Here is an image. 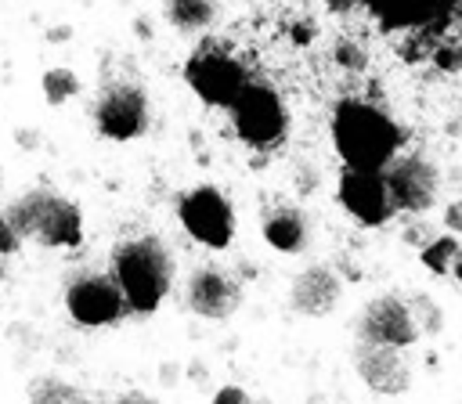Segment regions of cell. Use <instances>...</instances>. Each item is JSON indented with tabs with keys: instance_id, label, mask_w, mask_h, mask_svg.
Here are the masks:
<instances>
[{
	"instance_id": "cell-1",
	"label": "cell",
	"mask_w": 462,
	"mask_h": 404,
	"mask_svg": "<svg viewBox=\"0 0 462 404\" xmlns=\"http://www.w3.org/2000/svg\"><path fill=\"white\" fill-rule=\"evenodd\" d=\"M173 252L162 238L155 234H137L116 245L112 252V278L126 299V310L134 314H152L173 289Z\"/></svg>"
},
{
	"instance_id": "cell-2",
	"label": "cell",
	"mask_w": 462,
	"mask_h": 404,
	"mask_svg": "<svg viewBox=\"0 0 462 404\" xmlns=\"http://www.w3.org/2000/svg\"><path fill=\"white\" fill-rule=\"evenodd\" d=\"M4 216L11 220L14 234L47 249H72L83 242V213L72 198L51 191V188H32L25 195H18Z\"/></svg>"
},
{
	"instance_id": "cell-3",
	"label": "cell",
	"mask_w": 462,
	"mask_h": 404,
	"mask_svg": "<svg viewBox=\"0 0 462 404\" xmlns=\"http://www.w3.org/2000/svg\"><path fill=\"white\" fill-rule=\"evenodd\" d=\"M332 137L354 170H383L397 155V126L365 101H343L336 108Z\"/></svg>"
},
{
	"instance_id": "cell-4",
	"label": "cell",
	"mask_w": 462,
	"mask_h": 404,
	"mask_svg": "<svg viewBox=\"0 0 462 404\" xmlns=\"http://www.w3.org/2000/svg\"><path fill=\"white\" fill-rule=\"evenodd\" d=\"M379 177L386 184V195H390L393 209H401V213H426L440 198V170L422 152L393 155L379 170Z\"/></svg>"
},
{
	"instance_id": "cell-5",
	"label": "cell",
	"mask_w": 462,
	"mask_h": 404,
	"mask_svg": "<svg viewBox=\"0 0 462 404\" xmlns=\"http://www.w3.org/2000/svg\"><path fill=\"white\" fill-rule=\"evenodd\" d=\"M148 94L141 83L130 79H116L108 87L97 90L94 101V126L101 137L108 141H137L148 130Z\"/></svg>"
},
{
	"instance_id": "cell-6",
	"label": "cell",
	"mask_w": 462,
	"mask_h": 404,
	"mask_svg": "<svg viewBox=\"0 0 462 404\" xmlns=\"http://www.w3.org/2000/svg\"><path fill=\"white\" fill-rule=\"evenodd\" d=\"M177 216L184 231L209 249H227L235 238V209L217 188H191L188 195H180Z\"/></svg>"
},
{
	"instance_id": "cell-7",
	"label": "cell",
	"mask_w": 462,
	"mask_h": 404,
	"mask_svg": "<svg viewBox=\"0 0 462 404\" xmlns=\"http://www.w3.org/2000/svg\"><path fill=\"white\" fill-rule=\"evenodd\" d=\"M65 307L76 325L83 328H105L116 325L126 314V299L112 274H76L65 289Z\"/></svg>"
},
{
	"instance_id": "cell-8",
	"label": "cell",
	"mask_w": 462,
	"mask_h": 404,
	"mask_svg": "<svg viewBox=\"0 0 462 404\" xmlns=\"http://www.w3.org/2000/svg\"><path fill=\"white\" fill-rule=\"evenodd\" d=\"M354 332L361 343H383V346H411L419 343V321L411 307L401 296H375L365 303V310L354 317Z\"/></svg>"
},
{
	"instance_id": "cell-9",
	"label": "cell",
	"mask_w": 462,
	"mask_h": 404,
	"mask_svg": "<svg viewBox=\"0 0 462 404\" xmlns=\"http://www.w3.org/2000/svg\"><path fill=\"white\" fill-rule=\"evenodd\" d=\"M357 379L379 393V397H401L411 386V364L404 361L401 346H383V343H354L350 350Z\"/></svg>"
},
{
	"instance_id": "cell-10",
	"label": "cell",
	"mask_w": 462,
	"mask_h": 404,
	"mask_svg": "<svg viewBox=\"0 0 462 404\" xmlns=\"http://www.w3.org/2000/svg\"><path fill=\"white\" fill-rule=\"evenodd\" d=\"M184 76H188V83L195 87V94H199L202 101L224 105V108H231V101H235V97L242 94V87H245L242 65H238L231 54L217 50V47L199 50V54L188 61Z\"/></svg>"
},
{
	"instance_id": "cell-11",
	"label": "cell",
	"mask_w": 462,
	"mask_h": 404,
	"mask_svg": "<svg viewBox=\"0 0 462 404\" xmlns=\"http://www.w3.org/2000/svg\"><path fill=\"white\" fill-rule=\"evenodd\" d=\"M231 115H235L238 133L253 144H274L285 133V108H282L278 94L267 87L245 83L242 94L231 101Z\"/></svg>"
},
{
	"instance_id": "cell-12",
	"label": "cell",
	"mask_w": 462,
	"mask_h": 404,
	"mask_svg": "<svg viewBox=\"0 0 462 404\" xmlns=\"http://www.w3.org/2000/svg\"><path fill=\"white\" fill-rule=\"evenodd\" d=\"M188 310L206 321H227L242 307V285L220 267H199L188 278Z\"/></svg>"
},
{
	"instance_id": "cell-13",
	"label": "cell",
	"mask_w": 462,
	"mask_h": 404,
	"mask_svg": "<svg viewBox=\"0 0 462 404\" xmlns=\"http://www.w3.org/2000/svg\"><path fill=\"white\" fill-rule=\"evenodd\" d=\"M339 202L361 220V224H386L393 216V202L386 195V184L379 170H354L346 166L339 177Z\"/></svg>"
},
{
	"instance_id": "cell-14",
	"label": "cell",
	"mask_w": 462,
	"mask_h": 404,
	"mask_svg": "<svg viewBox=\"0 0 462 404\" xmlns=\"http://www.w3.org/2000/svg\"><path fill=\"white\" fill-rule=\"evenodd\" d=\"M339 299H343V281L325 263L303 267L289 285V307L303 317H325L339 307Z\"/></svg>"
},
{
	"instance_id": "cell-15",
	"label": "cell",
	"mask_w": 462,
	"mask_h": 404,
	"mask_svg": "<svg viewBox=\"0 0 462 404\" xmlns=\"http://www.w3.org/2000/svg\"><path fill=\"white\" fill-rule=\"evenodd\" d=\"M263 242L274 245L278 252H303L310 242V224L296 206H274L263 213Z\"/></svg>"
},
{
	"instance_id": "cell-16",
	"label": "cell",
	"mask_w": 462,
	"mask_h": 404,
	"mask_svg": "<svg viewBox=\"0 0 462 404\" xmlns=\"http://www.w3.org/2000/svg\"><path fill=\"white\" fill-rule=\"evenodd\" d=\"M162 14L177 32H206L217 22L220 4L217 0H166Z\"/></svg>"
},
{
	"instance_id": "cell-17",
	"label": "cell",
	"mask_w": 462,
	"mask_h": 404,
	"mask_svg": "<svg viewBox=\"0 0 462 404\" xmlns=\"http://www.w3.org/2000/svg\"><path fill=\"white\" fill-rule=\"evenodd\" d=\"M40 90H43V101L58 108V105L72 101V97L83 90V83H79V76H76L72 69H65V65H54V69H47V72H43V79H40Z\"/></svg>"
},
{
	"instance_id": "cell-18",
	"label": "cell",
	"mask_w": 462,
	"mask_h": 404,
	"mask_svg": "<svg viewBox=\"0 0 462 404\" xmlns=\"http://www.w3.org/2000/svg\"><path fill=\"white\" fill-rule=\"evenodd\" d=\"M76 400H79V390L58 375H40L29 386V404H76Z\"/></svg>"
},
{
	"instance_id": "cell-19",
	"label": "cell",
	"mask_w": 462,
	"mask_h": 404,
	"mask_svg": "<svg viewBox=\"0 0 462 404\" xmlns=\"http://www.w3.org/2000/svg\"><path fill=\"white\" fill-rule=\"evenodd\" d=\"M455 252H458V242H455L451 234H437V238H430V242L422 245V263H426L433 274H448Z\"/></svg>"
},
{
	"instance_id": "cell-20",
	"label": "cell",
	"mask_w": 462,
	"mask_h": 404,
	"mask_svg": "<svg viewBox=\"0 0 462 404\" xmlns=\"http://www.w3.org/2000/svg\"><path fill=\"white\" fill-rule=\"evenodd\" d=\"M332 54H336V61H339L343 69H365V61H368L365 47H361V43H354V40H339Z\"/></svg>"
},
{
	"instance_id": "cell-21",
	"label": "cell",
	"mask_w": 462,
	"mask_h": 404,
	"mask_svg": "<svg viewBox=\"0 0 462 404\" xmlns=\"http://www.w3.org/2000/svg\"><path fill=\"white\" fill-rule=\"evenodd\" d=\"M18 249H22V238L14 234L11 220L0 213V256H11V252H18Z\"/></svg>"
},
{
	"instance_id": "cell-22",
	"label": "cell",
	"mask_w": 462,
	"mask_h": 404,
	"mask_svg": "<svg viewBox=\"0 0 462 404\" xmlns=\"http://www.w3.org/2000/svg\"><path fill=\"white\" fill-rule=\"evenodd\" d=\"M112 404H159L152 393H144V390H126V393H119Z\"/></svg>"
},
{
	"instance_id": "cell-23",
	"label": "cell",
	"mask_w": 462,
	"mask_h": 404,
	"mask_svg": "<svg viewBox=\"0 0 462 404\" xmlns=\"http://www.w3.org/2000/svg\"><path fill=\"white\" fill-rule=\"evenodd\" d=\"M444 224L451 234H462V202H451L448 213H444Z\"/></svg>"
},
{
	"instance_id": "cell-24",
	"label": "cell",
	"mask_w": 462,
	"mask_h": 404,
	"mask_svg": "<svg viewBox=\"0 0 462 404\" xmlns=\"http://www.w3.org/2000/svg\"><path fill=\"white\" fill-rule=\"evenodd\" d=\"M245 400V393L238 390V386H224V390H217V397H213V404H242Z\"/></svg>"
},
{
	"instance_id": "cell-25",
	"label": "cell",
	"mask_w": 462,
	"mask_h": 404,
	"mask_svg": "<svg viewBox=\"0 0 462 404\" xmlns=\"http://www.w3.org/2000/svg\"><path fill=\"white\" fill-rule=\"evenodd\" d=\"M451 274H455V281L462 285V245H458V252H455V260H451Z\"/></svg>"
},
{
	"instance_id": "cell-26",
	"label": "cell",
	"mask_w": 462,
	"mask_h": 404,
	"mask_svg": "<svg viewBox=\"0 0 462 404\" xmlns=\"http://www.w3.org/2000/svg\"><path fill=\"white\" fill-rule=\"evenodd\" d=\"M354 4H357V0H328V7H332V11H350Z\"/></svg>"
},
{
	"instance_id": "cell-27",
	"label": "cell",
	"mask_w": 462,
	"mask_h": 404,
	"mask_svg": "<svg viewBox=\"0 0 462 404\" xmlns=\"http://www.w3.org/2000/svg\"><path fill=\"white\" fill-rule=\"evenodd\" d=\"M65 36H69V29H54L47 40H54V43H58V40H65Z\"/></svg>"
},
{
	"instance_id": "cell-28",
	"label": "cell",
	"mask_w": 462,
	"mask_h": 404,
	"mask_svg": "<svg viewBox=\"0 0 462 404\" xmlns=\"http://www.w3.org/2000/svg\"><path fill=\"white\" fill-rule=\"evenodd\" d=\"M4 281H7V263H4V256H0V289H4Z\"/></svg>"
},
{
	"instance_id": "cell-29",
	"label": "cell",
	"mask_w": 462,
	"mask_h": 404,
	"mask_svg": "<svg viewBox=\"0 0 462 404\" xmlns=\"http://www.w3.org/2000/svg\"><path fill=\"white\" fill-rule=\"evenodd\" d=\"M242 404H267V400H249V397H245V400H242Z\"/></svg>"
},
{
	"instance_id": "cell-30",
	"label": "cell",
	"mask_w": 462,
	"mask_h": 404,
	"mask_svg": "<svg viewBox=\"0 0 462 404\" xmlns=\"http://www.w3.org/2000/svg\"><path fill=\"white\" fill-rule=\"evenodd\" d=\"M76 404H90V400H83V397H79V400H76Z\"/></svg>"
},
{
	"instance_id": "cell-31",
	"label": "cell",
	"mask_w": 462,
	"mask_h": 404,
	"mask_svg": "<svg viewBox=\"0 0 462 404\" xmlns=\"http://www.w3.org/2000/svg\"><path fill=\"white\" fill-rule=\"evenodd\" d=\"M0 188H4V177H0Z\"/></svg>"
}]
</instances>
